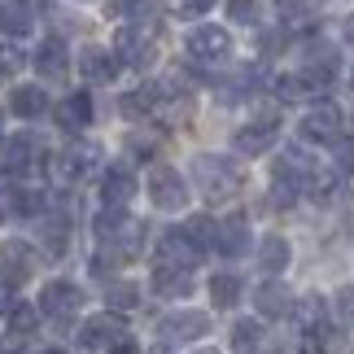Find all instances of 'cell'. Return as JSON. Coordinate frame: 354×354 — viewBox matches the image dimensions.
I'll return each mask as SVG.
<instances>
[{
  "label": "cell",
  "mask_w": 354,
  "mask_h": 354,
  "mask_svg": "<svg viewBox=\"0 0 354 354\" xmlns=\"http://www.w3.org/2000/svg\"><path fill=\"white\" fill-rule=\"evenodd\" d=\"M193 184L206 201H232L245 184V171L223 153H197L193 158Z\"/></svg>",
  "instance_id": "obj_1"
},
{
  "label": "cell",
  "mask_w": 354,
  "mask_h": 354,
  "mask_svg": "<svg viewBox=\"0 0 354 354\" xmlns=\"http://www.w3.org/2000/svg\"><path fill=\"white\" fill-rule=\"evenodd\" d=\"M114 57H118V66L149 71L158 62V26H118L114 31Z\"/></svg>",
  "instance_id": "obj_2"
},
{
  "label": "cell",
  "mask_w": 354,
  "mask_h": 354,
  "mask_svg": "<svg viewBox=\"0 0 354 354\" xmlns=\"http://www.w3.org/2000/svg\"><path fill=\"white\" fill-rule=\"evenodd\" d=\"M149 201H153L158 210H167V214H175V210H184L188 206V184H184V175L175 171V167H158L149 171Z\"/></svg>",
  "instance_id": "obj_3"
},
{
  "label": "cell",
  "mask_w": 354,
  "mask_h": 354,
  "mask_svg": "<svg viewBox=\"0 0 354 354\" xmlns=\"http://www.w3.org/2000/svg\"><path fill=\"white\" fill-rule=\"evenodd\" d=\"M188 57L201 62V66H223L227 57H232V35L223 31V26H193L184 39Z\"/></svg>",
  "instance_id": "obj_4"
},
{
  "label": "cell",
  "mask_w": 354,
  "mask_h": 354,
  "mask_svg": "<svg viewBox=\"0 0 354 354\" xmlns=\"http://www.w3.org/2000/svg\"><path fill=\"white\" fill-rule=\"evenodd\" d=\"M297 131H302V140H310V145H337L346 136L342 131V110H337L333 101L310 105L302 114V122H297Z\"/></svg>",
  "instance_id": "obj_5"
},
{
  "label": "cell",
  "mask_w": 354,
  "mask_h": 354,
  "mask_svg": "<svg viewBox=\"0 0 354 354\" xmlns=\"http://www.w3.org/2000/svg\"><path fill=\"white\" fill-rule=\"evenodd\" d=\"M5 167L18 171V175H31V171H48V145L39 140L35 131H18L13 140L5 145Z\"/></svg>",
  "instance_id": "obj_6"
},
{
  "label": "cell",
  "mask_w": 354,
  "mask_h": 354,
  "mask_svg": "<svg viewBox=\"0 0 354 354\" xmlns=\"http://www.w3.org/2000/svg\"><path fill=\"white\" fill-rule=\"evenodd\" d=\"M35 276V250L26 241H5L0 245V284L5 289H22Z\"/></svg>",
  "instance_id": "obj_7"
},
{
  "label": "cell",
  "mask_w": 354,
  "mask_h": 354,
  "mask_svg": "<svg viewBox=\"0 0 354 354\" xmlns=\"http://www.w3.org/2000/svg\"><path fill=\"white\" fill-rule=\"evenodd\" d=\"M206 333H210V315H201V310H171V315L158 324V337H162L167 346L201 342Z\"/></svg>",
  "instance_id": "obj_8"
},
{
  "label": "cell",
  "mask_w": 354,
  "mask_h": 354,
  "mask_svg": "<svg viewBox=\"0 0 354 354\" xmlns=\"http://www.w3.org/2000/svg\"><path fill=\"white\" fill-rule=\"evenodd\" d=\"M79 342H84L88 350H101V346H122L127 342V324H122L118 310H105V315H88L84 328H79Z\"/></svg>",
  "instance_id": "obj_9"
},
{
  "label": "cell",
  "mask_w": 354,
  "mask_h": 354,
  "mask_svg": "<svg viewBox=\"0 0 354 354\" xmlns=\"http://www.w3.org/2000/svg\"><path fill=\"white\" fill-rule=\"evenodd\" d=\"M276 136H280L276 118H254V122H245V127H236L232 145H236L241 158H258V153H267V149L276 145Z\"/></svg>",
  "instance_id": "obj_10"
},
{
  "label": "cell",
  "mask_w": 354,
  "mask_h": 354,
  "mask_svg": "<svg viewBox=\"0 0 354 354\" xmlns=\"http://www.w3.org/2000/svg\"><path fill=\"white\" fill-rule=\"evenodd\" d=\"M197 258H201V250H197V245L180 232V227H171V232L158 241V267H171V271H193V267H197Z\"/></svg>",
  "instance_id": "obj_11"
},
{
  "label": "cell",
  "mask_w": 354,
  "mask_h": 354,
  "mask_svg": "<svg viewBox=\"0 0 354 354\" xmlns=\"http://www.w3.org/2000/svg\"><path fill=\"white\" fill-rule=\"evenodd\" d=\"M79 306H84V293H79L71 280H48L44 293H39V310L53 315V319H71Z\"/></svg>",
  "instance_id": "obj_12"
},
{
  "label": "cell",
  "mask_w": 354,
  "mask_h": 354,
  "mask_svg": "<svg viewBox=\"0 0 354 354\" xmlns=\"http://www.w3.org/2000/svg\"><path fill=\"white\" fill-rule=\"evenodd\" d=\"M79 75H84V84H110V79H118V57L110 48L84 44V53H79Z\"/></svg>",
  "instance_id": "obj_13"
},
{
  "label": "cell",
  "mask_w": 354,
  "mask_h": 354,
  "mask_svg": "<svg viewBox=\"0 0 354 354\" xmlns=\"http://www.w3.org/2000/svg\"><path fill=\"white\" fill-rule=\"evenodd\" d=\"M97 158H101V149H97V145H92V140H88V145L79 140V145H71L57 162H53V171H57L62 180H71V184H75V180H84V175L97 167Z\"/></svg>",
  "instance_id": "obj_14"
},
{
  "label": "cell",
  "mask_w": 354,
  "mask_h": 354,
  "mask_svg": "<svg viewBox=\"0 0 354 354\" xmlns=\"http://www.w3.org/2000/svg\"><path fill=\"white\" fill-rule=\"evenodd\" d=\"M31 66L48 79V84H62V79L71 75V57H66V44H62L57 35L44 39V44H39V53L31 57Z\"/></svg>",
  "instance_id": "obj_15"
},
{
  "label": "cell",
  "mask_w": 354,
  "mask_h": 354,
  "mask_svg": "<svg viewBox=\"0 0 354 354\" xmlns=\"http://www.w3.org/2000/svg\"><path fill=\"white\" fill-rule=\"evenodd\" d=\"M254 306H258V315H263V319H284L293 310V293L284 289L280 280H267V284H258Z\"/></svg>",
  "instance_id": "obj_16"
},
{
  "label": "cell",
  "mask_w": 354,
  "mask_h": 354,
  "mask_svg": "<svg viewBox=\"0 0 354 354\" xmlns=\"http://www.w3.org/2000/svg\"><path fill=\"white\" fill-rule=\"evenodd\" d=\"M53 118H57L62 131H84L88 122H92V97H88V92H71L66 101H57Z\"/></svg>",
  "instance_id": "obj_17"
},
{
  "label": "cell",
  "mask_w": 354,
  "mask_h": 354,
  "mask_svg": "<svg viewBox=\"0 0 354 354\" xmlns=\"http://www.w3.org/2000/svg\"><path fill=\"white\" fill-rule=\"evenodd\" d=\"M131 193H136V175H131V167H110V171H105V180H101L105 206H127Z\"/></svg>",
  "instance_id": "obj_18"
},
{
  "label": "cell",
  "mask_w": 354,
  "mask_h": 354,
  "mask_svg": "<svg viewBox=\"0 0 354 354\" xmlns=\"http://www.w3.org/2000/svg\"><path fill=\"white\" fill-rule=\"evenodd\" d=\"M214 250H219L223 258H241V254H250V223H245V219H227V223H219Z\"/></svg>",
  "instance_id": "obj_19"
},
{
  "label": "cell",
  "mask_w": 354,
  "mask_h": 354,
  "mask_svg": "<svg viewBox=\"0 0 354 354\" xmlns=\"http://www.w3.org/2000/svg\"><path fill=\"white\" fill-rule=\"evenodd\" d=\"M9 110L18 118H39V114H48V92L31 88V84H18L9 92Z\"/></svg>",
  "instance_id": "obj_20"
},
{
  "label": "cell",
  "mask_w": 354,
  "mask_h": 354,
  "mask_svg": "<svg viewBox=\"0 0 354 354\" xmlns=\"http://www.w3.org/2000/svg\"><path fill=\"white\" fill-rule=\"evenodd\" d=\"M110 13L114 18H127V26H158L162 0H114Z\"/></svg>",
  "instance_id": "obj_21"
},
{
  "label": "cell",
  "mask_w": 354,
  "mask_h": 354,
  "mask_svg": "<svg viewBox=\"0 0 354 354\" xmlns=\"http://www.w3.org/2000/svg\"><path fill=\"white\" fill-rule=\"evenodd\" d=\"M35 31V13L18 5V0H9V5H0V35H13V39H22V35H31Z\"/></svg>",
  "instance_id": "obj_22"
},
{
  "label": "cell",
  "mask_w": 354,
  "mask_h": 354,
  "mask_svg": "<svg viewBox=\"0 0 354 354\" xmlns=\"http://www.w3.org/2000/svg\"><path fill=\"white\" fill-rule=\"evenodd\" d=\"M153 293H162V297H188V293H193V271L153 267Z\"/></svg>",
  "instance_id": "obj_23"
},
{
  "label": "cell",
  "mask_w": 354,
  "mask_h": 354,
  "mask_svg": "<svg viewBox=\"0 0 354 354\" xmlns=\"http://www.w3.org/2000/svg\"><path fill=\"white\" fill-rule=\"evenodd\" d=\"M258 267H263L267 276L284 271V267H289V241H284V236H263V241H258Z\"/></svg>",
  "instance_id": "obj_24"
},
{
  "label": "cell",
  "mask_w": 354,
  "mask_h": 354,
  "mask_svg": "<svg viewBox=\"0 0 354 354\" xmlns=\"http://www.w3.org/2000/svg\"><path fill=\"white\" fill-rule=\"evenodd\" d=\"M9 210L18 214V219H35V214L48 210V193H39V188H13V193H9Z\"/></svg>",
  "instance_id": "obj_25"
},
{
  "label": "cell",
  "mask_w": 354,
  "mask_h": 354,
  "mask_svg": "<svg viewBox=\"0 0 354 354\" xmlns=\"http://www.w3.org/2000/svg\"><path fill=\"white\" fill-rule=\"evenodd\" d=\"M158 101H162V88H158V84H145V88H136V92H127V97H122V114H131V118L153 114Z\"/></svg>",
  "instance_id": "obj_26"
},
{
  "label": "cell",
  "mask_w": 354,
  "mask_h": 354,
  "mask_svg": "<svg viewBox=\"0 0 354 354\" xmlns=\"http://www.w3.org/2000/svg\"><path fill=\"white\" fill-rule=\"evenodd\" d=\"M258 346H263V324L258 319H236L232 324V350L236 354H254Z\"/></svg>",
  "instance_id": "obj_27"
},
{
  "label": "cell",
  "mask_w": 354,
  "mask_h": 354,
  "mask_svg": "<svg viewBox=\"0 0 354 354\" xmlns=\"http://www.w3.org/2000/svg\"><path fill=\"white\" fill-rule=\"evenodd\" d=\"M180 232H184L188 241H193L197 250H206V245H214V236H219V223H214L210 214H193V219H188V223L180 227Z\"/></svg>",
  "instance_id": "obj_28"
},
{
  "label": "cell",
  "mask_w": 354,
  "mask_h": 354,
  "mask_svg": "<svg viewBox=\"0 0 354 354\" xmlns=\"http://www.w3.org/2000/svg\"><path fill=\"white\" fill-rule=\"evenodd\" d=\"M9 333L13 337H31L35 328H39V310L31 306V302H13V310H9Z\"/></svg>",
  "instance_id": "obj_29"
},
{
  "label": "cell",
  "mask_w": 354,
  "mask_h": 354,
  "mask_svg": "<svg viewBox=\"0 0 354 354\" xmlns=\"http://www.w3.org/2000/svg\"><path fill=\"white\" fill-rule=\"evenodd\" d=\"M241 297V280L227 276V271H219V276H210V302L214 306H236Z\"/></svg>",
  "instance_id": "obj_30"
},
{
  "label": "cell",
  "mask_w": 354,
  "mask_h": 354,
  "mask_svg": "<svg viewBox=\"0 0 354 354\" xmlns=\"http://www.w3.org/2000/svg\"><path fill=\"white\" fill-rule=\"evenodd\" d=\"M105 302H110V310H136L140 306V289H136L131 280H114L110 289H105Z\"/></svg>",
  "instance_id": "obj_31"
},
{
  "label": "cell",
  "mask_w": 354,
  "mask_h": 354,
  "mask_svg": "<svg viewBox=\"0 0 354 354\" xmlns=\"http://www.w3.org/2000/svg\"><path fill=\"white\" fill-rule=\"evenodd\" d=\"M297 319H302V328L306 333H319L324 328V297H302V302H297Z\"/></svg>",
  "instance_id": "obj_32"
},
{
  "label": "cell",
  "mask_w": 354,
  "mask_h": 354,
  "mask_svg": "<svg viewBox=\"0 0 354 354\" xmlns=\"http://www.w3.org/2000/svg\"><path fill=\"white\" fill-rule=\"evenodd\" d=\"M280 18L284 22H302V18H315L319 13V0H276Z\"/></svg>",
  "instance_id": "obj_33"
},
{
  "label": "cell",
  "mask_w": 354,
  "mask_h": 354,
  "mask_svg": "<svg viewBox=\"0 0 354 354\" xmlns=\"http://www.w3.org/2000/svg\"><path fill=\"white\" fill-rule=\"evenodd\" d=\"M26 62H31V57H26L18 44H0V79H13Z\"/></svg>",
  "instance_id": "obj_34"
},
{
  "label": "cell",
  "mask_w": 354,
  "mask_h": 354,
  "mask_svg": "<svg viewBox=\"0 0 354 354\" xmlns=\"http://www.w3.org/2000/svg\"><path fill=\"white\" fill-rule=\"evenodd\" d=\"M276 92H280V101H302V97H310L315 88H310L302 75H284L280 84H276Z\"/></svg>",
  "instance_id": "obj_35"
},
{
  "label": "cell",
  "mask_w": 354,
  "mask_h": 354,
  "mask_svg": "<svg viewBox=\"0 0 354 354\" xmlns=\"http://www.w3.org/2000/svg\"><path fill=\"white\" fill-rule=\"evenodd\" d=\"M333 167L342 175H354V140H350V136H342V140L333 145Z\"/></svg>",
  "instance_id": "obj_36"
},
{
  "label": "cell",
  "mask_w": 354,
  "mask_h": 354,
  "mask_svg": "<svg viewBox=\"0 0 354 354\" xmlns=\"http://www.w3.org/2000/svg\"><path fill=\"white\" fill-rule=\"evenodd\" d=\"M44 250H48L53 258L66 250V219H53V223L44 227Z\"/></svg>",
  "instance_id": "obj_37"
},
{
  "label": "cell",
  "mask_w": 354,
  "mask_h": 354,
  "mask_svg": "<svg viewBox=\"0 0 354 354\" xmlns=\"http://www.w3.org/2000/svg\"><path fill=\"white\" fill-rule=\"evenodd\" d=\"M227 9H232V18H236V22H254V18H258L254 0H227Z\"/></svg>",
  "instance_id": "obj_38"
},
{
  "label": "cell",
  "mask_w": 354,
  "mask_h": 354,
  "mask_svg": "<svg viewBox=\"0 0 354 354\" xmlns=\"http://www.w3.org/2000/svg\"><path fill=\"white\" fill-rule=\"evenodd\" d=\"M337 315H342L346 324H354V289H342V293H337Z\"/></svg>",
  "instance_id": "obj_39"
},
{
  "label": "cell",
  "mask_w": 354,
  "mask_h": 354,
  "mask_svg": "<svg viewBox=\"0 0 354 354\" xmlns=\"http://www.w3.org/2000/svg\"><path fill=\"white\" fill-rule=\"evenodd\" d=\"M214 0H184V13H206Z\"/></svg>",
  "instance_id": "obj_40"
},
{
  "label": "cell",
  "mask_w": 354,
  "mask_h": 354,
  "mask_svg": "<svg viewBox=\"0 0 354 354\" xmlns=\"http://www.w3.org/2000/svg\"><path fill=\"white\" fill-rule=\"evenodd\" d=\"M342 35H346V44L354 48V13H346V22H342Z\"/></svg>",
  "instance_id": "obj_41"
},
{
  "label": "cell",
  "mask_w": 354,
  "mask_h": 354,
  "mask_svg": "<svg viewBox=\"0 0 354 354\" xmlns=\"http://www.w3.org/2000/svg\"><path fill=\"white\" fill-rule=\"evenodd\" d=\"M9 310H13V297H5V293H0V315L9 319Z\"/></svg>",
  "instance_id": "obj_42"
},
{
  "label": "cell",
  "mask_w": 354,
  "mask_h": 354,
  "mask_svg": "<svg viewBox=\"0 0 354 354\" xmlns=\"http://www.w3.org/2000/svg\"><path fill=\"white\" fill-rule=\"evenodd\" d=\"M18 5H26V9H31V13H35V9H44V5H48V0H18Z\"/></svg>",
  "instance_id": "obj_43"
},
{
  "label": "cell",
  "mask_w": 354,
  "mask_h": 354,
  "mask_svg": "<svg viewBox=\"0 0 354 354\" xmlns=\"http://www.w3.org/2000/svg\"><path fill=\"white\" fill-rule=\"evenodd\" d=\"M114 354H140V350H136L131 342H122V346H114Z\"/></svg>",
  "instance_id": "obj_44"
},
{
  "label": "cell",
  "mask_w": 354,
  "mask_h": 354,
  "mask_svg": "<svg viewBox=\"0 0 354 354\" xmlns=\"http://www.w3.org/2000/svg\"><path fill=\"white\" fill-rule=\"evenodd\" d=\"M44 354H66V350H44Z\"/></svg>",
  "instance_id": "obj_45"
},
{
  "label": "cell",
  "mask_w": 354,
  "mask_h": 354,
  "mask_svg": "<svg viewBox=\"0 0 354 354\" xmlns=\"http://www.w3.org/2000/svg\"><path fill=\"white\" fill-rule=\"evenodd\" d=\"M0 188H5V171H0Z\"/></svg>",
  "instance_id": "obj_46"
},
{
  "label": "cell",
  "mask_w": 354,
  "mask_h": 354,
  "mask_svg": "<svg viewBox=\"0 0 354 354\" xmlns=\"http://www.w3.org/2000/svg\"><path fill=\"white\" fill-rule=\"evenodd\" d=\"M0 223H5V210H0Z\"/></svg>",
  "instance_id": "obj_47"
},
{
  "label": "cell",
  "mask_w": 354,
  "mask_h": 354,
  "mask_svg": "<svg viewBox=\"0 0 354 354\" xmlns=\"http://www.w3.org/2000/svg\"><path fill=\"white\" fill-rule=\"evenodd\" d=\"M158 354H162V350H158Z\"/></svg>",
  "instance_id": "obj_48"
}]
</instances>
